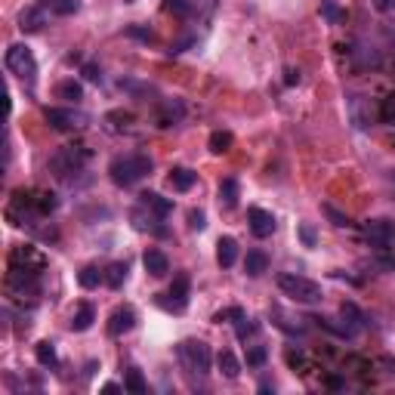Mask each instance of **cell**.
Segmentation results:
<instances>
[{
  "mask_svg": "<svg viewBox=\"0 0 395 395\" xmlns=\"http://www.w3.org/2000/svg\"><path fill=\"white\" fill-rule=\"evenodd\" d=\"M287 364H290V368H303V355L290 349V352H287Z\"/></svg>",
  "mask_w": 395,
  "mask_h": 395,
  "instance_id": "obj_43",
  "label": "cell"
},
{
  "mask_svg": "<svg viewBox=\"0 0 395 395\" xmlns=\"http://www.w3.org/2000/svg\"><path fill=\"white\" fill-rule=\"evenodd\" d=\"M41 6L53 16H74V13H81L83 0H41Z\"/></svg>",
  "mask_w": 395,
  "mask_h": 395,
  "instance_id": "obj_21",
  "label": "cell"
},
{
  "mask_svg": "<svg viewBox=\"0 0 395 395\" xmlns=\"http://www.w3.org/2000/svg\"><path fill=\"white\" fill-rule=\"evenodd\" d=\"M380 120H383V124H389V127H395V93H389V96L380 102Z\"/></svg>",
  "mask_w": 395,
  "mask_h": 395,
  "instance_id": "obj_35",
  "label": "cell"
},
{
  "mask_svg": "<svg viewBox=\"0 0 395 395\" xmlns=\"http://www.w3.org/2000/svg\"><path fill=\"white\" fill-rule=\"evenodd\" d=\"M216 364H220V374L225 380H238V374H241V361L235 359V352L232 349H222L220 355H216Z\"/></svg>",
  "mask_w": 395,
  "mask_h": 395,
  "instance_id": "obj_23",
  "label": "cell"
},
{
  "mask_svg": "<svg viewBox=\"0 0 395 395\" xmlns=\"http://www.w3.org/2000/svg\"><path fill=\"white\" fill-rule=\"evenodd\" d=\"M247 222H250V232L257 235V238H269V235L278 229L275 216H272L269 210H262V207H250V210H247Z\"/></svg>",
  "mask_w": 395,
  "mask_h": 395,
  "instance_id": "obj_12",
  "label": "cell"
},
{
  "mask_svg": "<svg viewBox=\"0 0 395 395\" xmlns=\"http://www.w3.org/2000/svg\"><path fill=\"white\" fill-rule=\"evenodd\" d=\"M99 281H106V272H102L99 266H83L78 272V284L83 290H93V287H99Z\"/></svg>",
  "mask_w": 395,
  "mask_h": 395,
  "instance_id": "obj_27",
  "label": "cell"
},
{
  "mask_svg": "<svg viewBox=\"0 0 395 395\" xmlns=\"http://www.w3.org/2000/svg\"><path fill=\"white\" fill-rule=\"evenodd\" d=\"M102 392H120V386H118V383H106V386H102Z\"/></svg>",
  "mask_w": 395,
  "mask_h": 395,
  "instance_id": "obj_46",
  "label": "cell"
},
{
  "mask_svg": "<svg viewBox=\"0 0 395 395\" xmlns=\"http://www.w3.org/2000/svg\"><path fill=\"white\" fill-rule=\"evenodd\" d=\"M136 327V312L130 306H120V309H115L111 312V318H108V334L111 337H124V334H130Z\"/></svg>",
  "mask_w": 395,
  "mask_h": 395,
  "instance_id": "obj_13",
  "label": "cell"
},
{
  "mask_svg": "<svg viewBox=\"0 0 395 395\" xmlns=\"http://www.w3.org/2000/svg\"><path fill=\"white\" fill-rule=\"evenodd\" d=\"M43 118H46V124H50L53 130H62V133L83 130V127H87V120H90V115H83V111H78V108H46Z\"/></svg>",
  "mask_w": 395,
  "mask_h": 395,
  "instance_id": "obj_7",
  "label": "cell"
},
{
  "mask_svg": "<svg viewBox=\"0 0 395 395\" xmlns=\"http://www.w3.org/2000/svg\"><path fill=\"white\" fill-rule=\"evenodd\" d=\"M87 161H90L87 145H65L50 158V170L56 176H62V180H68L71 173H81L87 167Z\"/></svg>",
  "mask_w": 395,
  "mask_h": 395,
  "instance_id": "obj_5",
  "label": "cell"
},
{
  "mask_svg": "<svg viewBox=\"0 0 395 395\" xmlns=\"http://www.w3.org/2000/svg\"><path fill=\"white\" fill-rule=\"evenodd\" d=\"M176 359H180L183 371L189 374V377H207L210 374V346H207L204 340H183L180 346H176Z\"/></svg>",
  "mask_w": 395,
  "mask_h": 395,
  "instance_id": "obj_2",
  "label": "cell"
},
{
  "mask_svg": "<svg viewBox=\"0 0 395 395\" xmlns=\"http://www.w3.org/2000/svg\"><path fill=\"white\" fill-rule=\"evenodd\" d=\"M346 115H349V124L355 130H371L374 120L380 118V111H374L368 96H361V93H349V96H346Z\"/></svg>",
  "mask_w": 395,
  "mask_h": 395,
  "instance_id": "obj_6",
  "label": "cell"
},
{
  "mask_svg": "<svg viewBox=\"0 0 395 395\" xmlns=\"http://www.w3.org/2000/svg\"><path fill=\"white\" fill-rule=\"evenodd\" d=\"M244 315H247L244 309L232 306V309H220V312L213 315V322H216V324H222V322H238V318H244Z\"/></svg>",
  "mask_w": 395,
  "mask_h": 395,
  "instance_id": "obj_37",
  "label": "cell"
},
{
  "mask_svg": "<svg viewBox=\"0 0 395 395\" xmlns=\"http://www.w3.org/2000/svg\"><path fill=\"white\" fill-rule=\"evenodd\" d=\"M284 81H287V83H299V71H294V68H290Z\"/></svg>",
  "mask_w": 395,
  "mask_h": 395,
  "instance_id": "obj_45",
  "label": "cell"
},
{
  "mask_svg": "<svg viewBox=\"0 0 395 395\" xmlns=\"http://www.w3.org/2000/svg\"><path fill=\"white\" fill-rule=\"evenodd\" d=\"M322 16H324L331 25H343V22H346V9H340V6L334 4V0H324V4H322Z\"/></svg>",
  "mask_w": 395,
  "mask_h": 395,
  "instance_id": "obj_33",
  "label": "cell"
},
{
  "mask_svg": "<svg viewBox=\"0 0 395 395\" xmlns=\"http://www.w3.org/2000/svg\"><path fill=\"white\" fill-rule=\"evenodd\" d=\"M158 306L167 309V312H185L189 309V275H180L173 281V287L167 290V294L158 297Z\"/></svg>",
  "mask_w": 395,
  "mask_h": 395,
  "instance_id": "obj_8",
  "label": "cell"
},
{
  "mask_svg": "<svg viewBox=\"0 0 395 395\" xmlns=\"http://www.w3.org/2000/svg\"><path fill=\"white\" fill-rule=\"evenodd\" d=\"M195 183H198V173L189 170V167H173L170 170V185L176 192H189Z\"/></svg>",
  "mask_w": 395,
  "mask_h": 395,
  "instance_id": "obj_24",
  "label": "cell"
},
{
  "mask_svg": "<svg viewBox=\"0 0 395 395\" xmlns=\"http://www.w3.org/2000/svg\"><path fill=\"white\" fill-rule=\"evenodd\" d=\"M139 204H145L148 210L158 213V216H164V220H167V216H170V210H173V201H170V198H164V195H158V192H143V195H139Z\"/></svg>",
  "mask_w": 395,
  "mask_h": 395,
  "instance_id": "obj_19",
  "label": "cell"
},
{
  "mask_svg": "<svg viewBox=\"0 0 395 395\" xmlns=\"http://www.w3.org/2000/svg\"><path fill=\"white\" fill-rule=\"evenodd\" d=\"M327 386H331V389H343V380L340 377H327Z\"/></svg>",
  "mask_w": 395,
  "mask_h": 395,
  "instance_id": "obj_44",
  "label": "cell"
},
{
  "mask_svg": "<svg viewBox=\"0 0 395 395\" xmlns=\"http://www.w3.org/2000/svg\"><path fill=\"white\" fill-rule=\"evenodd\" d=\"M386 37H389V41L395 43V25H386Z\"/></svg>",
  "mask_w": 395,
  "mask_h": 395,
  "instance_id": "obj_47",
  "label": "cell"
},
{
  "mask_svg": "<svg viewBox=\"0 0 395 395\" xmlns=\"http://www.w3.org/2000/svg\"><path fill=\"white\" fill-rule=\"evenodd\" d=\"M324 213H327V220H331V222L337 225V229H349V225H355V222L349 220V216H346V213H340L334 204H324Z\"/></svg>",
  "mask_w": 395,
  "mask_h": 395,
  "instance_id": "obj_36",
  "label": "cell"
},
{
  "mask_svg": "<svg viewBox=\"0 0 395 395\" xmlns=\"http://www.w3.org/2000/svg\"><path fill=\"white\" fill-rule=\"evenodd\" d=\"M56 207H59V198H56L53 192H37V198H34V210L37 213L46 216V213H53Z\"/></svg>",
  "mask_w": 395,
  "mask_h": 395,
  "instance_id": "obj_32",
  "label": "cell"
},
{
  "mask_svg": "<svg viewBox=\"0 0 395 395\" xmlns=\"http://www.w3.org/2000/svg\"><path fill=\"white\" fill-rule=\"evenodd\" d=\"M185 118V106L180 99H164L161 102V111H158V127H173Z\"/></svg>",
  "mask_w": 395,
  "mask_h": 395,
  "instance_id": "obj_15",
  "label": "cell"
},
{
  "mask_svg": "<svg viewBox=\"0 0 395 395\" xmlns=\"http://www.w3.org/2000/svg\"><path fill=\"white\" fill-rule=\"evenodd\" d=\"M364 238H368L371 244H374V247H389V244L395 241V222L392 220H383V216H380V220H368V222H364Z\"/></svg>",
  "mask_w": 395,
  "mask_h": 395,
  "instance_id": "obj_9",
  "label": "cell"
},
{
  "mask_svg": "<svg viewBox=\"0 0 395 395\" xmlns=\"http://www.w3.org/2000/svg\"><path fill=\"white\" fill-rule=\"evenodd\" d=\"M93 322H96V309H93L90 303H81L78 309H74V315H71V331H90Z\"/></svg>",
  "mask_w": 395,
  "mask_h": 395,
  "instance_id": "obj_20",
  "label": "cell"
},
{
  "mask_svg": "<svg viewBox=\"0 0 395 395\" xmlns=\"http://www.w3.org/2000/svg\"><path fill=\"white\" fill-rule=\"evenodd\" d=\"M260 331V322H253V318H238V322H235V334H238V340H247V337H253Z\"/></svg>",
  "mask_w": 395,
  "mask_h": 395,
  "instance_id": "obj_34",
  "label": "cell"
},
{
  "mask_svg": "<svg viewBox=\"0 0 395 395\" xmlns=\"http://www.w3.org/2000/svg\"><path fill=\"white\" fill-rule=\"evenodd\" d=\"M340 315H343V322H346V327L359 337L361 331H368V315L361 312L355 303H343V309H340Z\"/></svg>",
  "mask_w": 395,
  "mask_h": 395,
  "instance_id": "obj_16",
  "label": "cell"
},
{
  "mask_svg": "<svg viewBox=\"0 0 395 395\" xmlns=\"http://www.w3.org/2000/svg\"><path fill=\"white\" fill-rule=\"evenodd\" d=\"M46 25V9L43 6H28L19 13V28L22 31H41Z\"/></svg>",
  "mask_w": 395,
  "mask_h": 395,
  "instance_id": "obj_17",
  "label": "cell"
},
{
  "mask_svg": "<svg viewBox=\"0 0 395 395\" xmlns=\"http://www.w3.org/2000/svg\"><path fill=\"white\" fill-rule=\"evenodd\" d=\"M238 198H241V185L238 180H222L220 183V207H225V210H232V207H238Z\"/></svg>",
  "mask_w": 395,
  "mask_h": 395,
  "instance_id": "obj_22",
  "label": "cell"
},
{
  "mask_svg": "<svg viewBox=\"0 0 395 395\" xmlns=\"http://www.w3.org/2000/svg\"><path fill=\"white\" fill-rule=\"evenodd\" d=\"M148 173H152V158H148V155H120V158H115V161L108 164L111 183L120 185V189L136 185L139 180H145Z\"/></svg>",
  "mask_w": 395,
  "mask_h": 395,
  "instance_id": "obj_1",
  "label": "cell"
},
{
  "mask_svg": "<svg viewBox=\"0 0 395 395\" xmlns=\"http://www.w3.org/2000/svg\"><path fill=\"white\" fill-rule=\"evenodd\" d=\"M266 359H269L266 346H253V349L247 352V364H250V368H260V364H266Z\"/></svg>",
  "mask_w": 395,
  "mask_h": 395,
  "instance_id": "obj_38",
  "label": "cell"
},
{
  "mask_svg": "<svg viewBox=\"0 0 395 395\" xmlns=\"http://www.w3.org/2000/svg\"><path fill=\"white\" fill-rule=\"evenodd\" d=\"M189 229H195V232H204L207 229V216L201 210H189Z\"/></svg>",
  "mask_w": 395,
  "mask_h": 395,
  "instance_id": "obj_40",
  "label": "cell"
},
{
  "mask_svg": "<svg viewBox=\"0 0 395 395\" xmlns=\"http://www.w3.org/2000/svg\"><path fill=\"white\" fill-rule=\"evenodd\" d=\"M278 287H281V294H284V297H290L294 303H303V306H315V303H322V299H324L322 284H315L312 278L294 275V272L278 275Z\"/></svg>",
  "mask_w": 395,
  "mask_h": 395,
  "instance_id": "obj_3",
  "label": "cell"
},
{
  "mask_svg": "<svg viewBox=\"0 0 395 395\" xmlns=\"http://www.w3.org/2000/svg\"><path fill=\"white\" fill-rule=\"evenodd\" d=\"M4 62H6V71L13 74V78L25 81V83H34V81H37V59H34L31 46H25V43H13V46L6 50Z\"/></svg>",
  "mask_w": 395,
  "mask_h": 395,
  "instance_id": "obj_4",
  "label": "cell"
},
{
  "mask_svg": "<svg viewBox=\"0 0 395 395\" xmlns=\"http://www.w3.org/2000/svg\"><path fill=\"white\" fill-rule=\"evenodd\" d=\"M56 96L65 99V102H81L83 99V87L78 81H62V83H56Z\"/></svg>",
  "mask_w": 395,
  "mask_h": 395,
  "instance_id": "obj_30",
  "label": "cell"
},
{
  "mask_svg": "<svg viewBox=\"0 0 395 395\" xmlns=\"http://www.w3.org/2000/svg\"><path fill=\"white\" fill-rule=\"evenodd\" d=\"M130 220H133V229L136 232H152V235H167V225H161L164 222V216H158V213H152L145 204H139L133 213H130Z\"/></svg>",
  "mask_w": 395,
  "mask_h": 395,
  "instance_id": "obj_11",
  "label": "cell"
},
{
  "mask_svg": "<svg viewBox=\"0 0 395 395\" xmlns=\"http://www.w3.org/2000/svg\"><path fill=\"white\" fill-rule=\"evenodd\" d=\"M216 262H220L222 269H232L235 262H238V241L235 238H220V244H216Z\"/></svg>",
  "mask_w": 395,
  "mask_h": 395,
  "instance_id": "obj_18",
  "label": "cell"
},
{
  "mask_svg": "<svg viewBox=\"0 0 395 395\" xmlns=\"http://www.w3.org/2000/svg\"><path fill=\"white\" fill-rule=\"evenodd\" d=\"M143 266H145V272H148L152 278H164L167 272H170V260H167L164 250L148 247V250L143 253Z\"/></svg>",
  "mask_w": 395,
  "mask_h": 395,
  "instance_id": "obj_14",
  "label": "cell"
},
{
  "mask_svg": "<svg viewBox=\"0 0 395 395\" xmlns=\"http://www.w3.org/2000/svg\"><path fill=\"white\" fill-rule=\"evenodd\" d=\"M392 183H395V170H392Z\"/></svg>",
  "mask_w": 395,
  "mask_h": 395,
  "instance_id": "obj_48",
  "label": "cell"
},
{
  "mask_svg": "<svg viewBox=\"0 0 395 395\" xmlns=\"http://www.w3.org/2000/svg\"><path fill=\"white\" fill-rule=\"evenodd\" d=\"M83 78L87 81H102V71H99V65H83Z\"/></svg>",
  "mask_w": 395,
  "mask_h": 395,
  "instance_id": "obj_41",
  "label": "cell"
},
{
  "mask_svg": "<svg viewBox=\"0 0 395 395\" xmlns=\"http://www.w3.org/2000/svg\"><path fill=\"white\" fill-rule=\"evenodd\" d=\"M127 272H130L127 262H111L108 272H106V284L111 290H120V287H124V281H127Z\"/></svg>",
  "mask_w": 395,
  "mask_h": 395,
  "instance_id": "obj_29",
  "label": "cell"
},
{
  "mask_svg": "<svg viewBox=\"0 0 395 395\" xmlns=\"http://www.w3.org/2000/svg\"><path fill=\"white\" fill-rule=\"evenodd\" d=\"M269 269V257L262 250H247V260H244V272H247L250 278H260L262 272Z\"/></svg>",
  "mask_w": 395,
  "mask_h": 395,
  "instance_id": "obj_25",
  "label": "cell"
},
{
  "mask_svg": "<svg viewBox=\"0 0 395 395\" xmlns=\"http://www.w3.org/2000/svg\"><path fill=\"white\" fill-rule=\"evenodd\" d=\"M207 145H210V152H213V155H225V152H232L235 136L229 133V130H213L210 139H207Z\"/></svg>",
  "mask_w": 395,
  "mask_h": 395,
  "instance_id": "obj_26",
  "label": "cell"
},
{
  "mask_svg": "<svg viewBox=\"0 0 395 395\" xmlns=\"http://www.w3.org/2000/svg\"><path fill=\"white\" fill-rule=\"evenodd\" d=\"M371 4H374L377 13H392V9H395V0H371Z\"/></svg>",
  "mask_w": 395,
  "mask_h": 395,
  "instance_id": "obj_42",
  "label": "cell"
},
{
  "mask_svg": "<svg viewBox=\"0 0 395 395\" xmlns=\"http://www.w3.org/2000/svg\"><path fill=\"white\" fill-rule=\"evenodd\" d=\"M9 266L28 269V272H43L46 257L37 247H31V244H22V247H16L13 253H9Z\"/></svg>",
  "mask_w": 395,
  "mask_h": 395,
  "instance_id": "obj_10",
  "label": "cell"
},
{
  "mask_svg": "<svg viewBox=\"0 0 395 395\" xmlns=\"http://www.w3.org/2000/svg\"><path fill=\"white\" fill-rule=\"evenodd\" d=\"M299 241H303L306 247H315V244H318L315 225H309V222H303V225H299Z\"/></svg>",
  "mask_w": 395,
  "mask_h": 395,
  "instance_id": "obj_39",
  "label": "cell"
},
{
  "mask_svg": "<svg viewBox=\"0 0 395 395\" xmlns=\"http://www.w3.org/2000/svg\"><path fill=\"white\" fill-rule=\"evenodd\" d=\"M124 389H127V392H133V395H145L148 386H145L143 371H139V368H130V371H127V380H124Z\"/></svg>",
  "mask_w": 395,
  "mask_h": 395,
  "instance_id": "obj_31",
  "label": "cell"
},
{
  "mask_svg": "<svg viewBox=\"0 0 395 395\" xmlns=\"http://www.w3.org/2000/svg\"><path fill=\"white\" fill-rule=\"evenodd\" d=\"M34 355H37V361L43 364V368H56L59 364V355H56V343L50 340H41L34 346Z\"/></svg>",
  "mask_w": 395,
  "mask_h": 395,
  "instance_id": "obj_28",
  "label": "cell"
}]
</instances>
